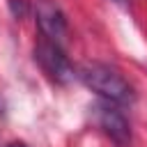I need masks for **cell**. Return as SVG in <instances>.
<instances>
[{"mask_svg":"<svg viewBox=\"0 0 147 147\" xmlns=\"http://www.w3.org/2000/svg\"><path fill=\"white\" fill-rule=\"evenodd\" d=\"M78 78L92 92H96L103 101H108V103H131L133 101V87L110 64H103V62H85L78 69Z\"/></svg>","mask_w":147,"mask_h":147,"instance_id":"cell-1","label":"cell"},{"mask_svg":"<svg viewBox=\"0 0 147 147\" xmlns=\"http://www.w3.org/2000/svg\"><path fill=\"white\" fill-rule=\"evenodd\" d=\"M34 60L39 62V67L44 69V74L51 80H55V83H62L64 85V83L78 78V71H74V67L67 60V55L62 53V48L55 41H51V39H44V41L37 44Z\"/></svg>","mask_w":147,"mask_h":147,"instance_id":"cell-2","label":"cell"},{"mask_svg":"<svg viewBox=\"0 0 147 147\" xmlns=\"http://www.w3.org/2000/svg\"><path fill=\"white\" fill-rule=\"evenodd\" d=\"M94 122L96 126L117 145V147H129L131 145V126L126 122V117L122 115V110H117L113 103L101 101L92 108Z\"/></svg>","mask_w":147,"mask_h":147,"instance_id":"cell-3","label":"cell"},{"mask_svg":"<svg viewBox=\"0 0 147 147\" xmlns=\"http://www.w3.org/2000/svg\"><path fill=\"white\" fill-rule=\"evenodd\" d=\"M37 23L51 41H60L67 34V18L60 7L51 0H37Z\"/></svg>","mask_w":147,"mask_h":147,"instance_id":"cell-4","label":"cell"},{"mask_svg":"<svg viewBox=\"0 0 147 147\" xmlns=\"http://www.w3.org/2000/svg\"><path fill=\"white\" fill-rule=\"evenodd\" d=\"M5 108H7V103H5V99L0 96V115H5Z\"/></svg>","mask_w":147,"mask_h":147,"instance_id":"cell-5","label":"cell"},{"mask_svg":"<svg viewBox=\"0 0 147 147\" xmlns=\"http://www.w3.org/2000/svg\"><path fill=\"white\" fill-rule=\"evenodd\" d=\"M9 147H25V145H21V142H14V145H9Z\"/></svg>","mask_w":147,"mask_h":147,"instance_id":"cell-6","label":"cell"},{"mask_svg":"<svg viewBox=\"0 0 147 147\" xmlns=\"http://www.w3.org/2000/svg\"><path fill=\"white\" fill-rule=\"evenodd\" d=\"M115 2H119V5H126V2H129V0H115Z\"/></svg>","mask_w":147,"mask_h":147,"instance_id":"cell-7","label":"cell"}]
</instances>
